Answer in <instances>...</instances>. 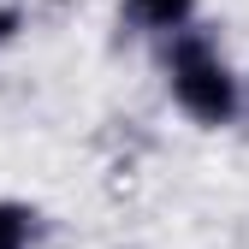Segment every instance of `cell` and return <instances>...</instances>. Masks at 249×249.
Listing matches in <instances>:
<instances>
[{"mask_svg":"<svg viewBox=\"0 0 249 249\" xmlns=\"http://www.w3.org/2000/svg\"><path fill=\"white\" fill-rule=\"evenodd\" d=\"M160 77H166V101L196 131H231L243 119V71L231 66L213 24H190L184 36L160 42Z\"/></svg>","mask_w":249,"mask_h":249,"instance_id":"1","label":"cell"},{"mask_svg":"<svg viewBox=\"0 0 249 249\" xmlns=\"http://www.w3.org/2000/svg\"><path fill=\"white\" fill-rule=\"evenodd\" d=\"M243 113H249V71H243Z\"/></svg>","mask_w":249,"mask_h":249,"instance_id":"5","label":"cell"},{"mask_svg":"<svg viewBox=\"0 0 249 249\" xmlns=\"http://www.w3.org/2000/svg\"><path fill=\"white\" fill-rule=\"evenodd\" d=\"M190 24H202V0H119V30L137 42H172Z\"/></svg>","mask_w":249,"mask_h":249,"instance_id":"2","label":"cell"},{"mask_svg":"<svg viewBox=\"0 0 249 249\" xmlns=\"http://www.w3.org/2000/svg\"><path fill=\"white\" fill-rule=\"evenodd\" d=\"M18 36H24V6L18 0H0V53H6Z\"/></svg>","mask_w":249,"mask_h":249,"instance_id":"4","label":"cell"},{"mask_svg":"<svg viewBox=\"0 0 249 249\" xmlns=\"http://www.w3.org/2000/svg\"><path fill=\"white\" fill-rule=\"evenodd\" d=\"M48 243V213L30 196H0V249H42Z\"/></svg>","mask_w":249,"mask_h":249,"instance_id":"3","label":"cell"}]
</instances>
